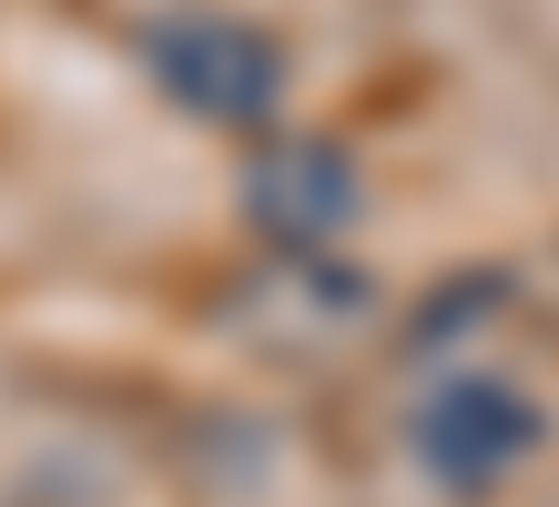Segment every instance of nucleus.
I'll return each mask as SVG.
<instances>
[{
  "label": "nucleus",
  "instance_id": "nucleus-1",
  "mask_svg": "<svg viewBox=\"0 0 559 507\" xmlns=\"http://www.w3.org/2000/svg\"><path fill=\"white\" fill-rule=\"evenodd\" d=\"M153 72H163L174 101H193L214 122H265L275 92H285V61L235 21H163L153 31Z\"/></svg>",
  "mask_w": 559,
  "mask_h": 507
},
{
  "label": "nucleus",
  "instance_id": "nucleus-2",
  "mask_svg": "<svg viewBox=\"0 0 559 507\" xmlns=\"http://www.w3.org/2000/svg\"><path fill=\"white\" fill-rule=\"evenodd\" d=\"M539 447V406L530 396H509V386H448L438 406L417 417V457H427V478H448V487H488L509 457H530Z\"/></svg>",
  "mask_w": 559,
  "mask_h": 507
},
{
  "label": "nucleus",
  "instance_id": "nucleus-3",
  "mask_svg": "<svg viewBox=\"0 0 559 507\" xmlns=\"http://www.w3.org/2000/svg\"><path fill=\"white\" fill-rule=\"evenodd\" d=\"M316 183H336V162L325 153H285L254 173V214H265L275 233H316V224H336V203H316Z\"/></svg>",
  "mask_w": 559,
  "mask_h": 507
}]
</instances>
